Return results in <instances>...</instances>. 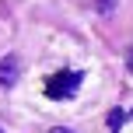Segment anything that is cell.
Segmentation results:
<instances>
[{
	"label": "cell",
	"instance_id": "obj_1",
	"mask_svg": "<svg viewBox=\"0 0 133 133\" xmlns=\"http://www.w3.org/2000/svg\"><path fill=\"white\" fill-rule=\"evenodd\" d=\"M81 81H84V74H81V70H60V74H53V77L46 81V95H49L53 102L74 98L77 88H81Z\"/></svg>",
	"mask_w": 133,
	"mask_h": 133
},
{
	"label": "cell",
	"instance_id": "obj_2",
	"mask_svg": "<svg viewBox=\"0 0 133 133\" xmlns=\"http://www.w3.org/2000/svg\"><path fill=\"white\" fill-rule=\"evenodd\" d=\"M21 77V60L18 56H0V88H14Z\"/></svg>",
	"mask_w": 133,
	"mask_h": 133
},
{
	"label": "cell",
	"instance_id": "obj_3",
	"mask_svg": "<svg viewBox=\"0 0 133 133\" xmlns=\"http://www.w3.org/2000/svg\"><path fill=\"white\" fill-rule=\"evenodd\" d=\"M95 11H98V14H105V18H109V14L116 11V0H95Z\"/></svg>",
	"mask_w": 133,
	"mask_h": 133
},
{
	"label": "cell",
	"instance_id": "obj_4",
	"mask_svg": "<svg viewBox=\"0 0 133 133\" xmlns=\"http://www.w3.org/2000/svg\"><path fill=\"white\" fill-rule=\"evenodd\" d=\"M112 133H133V112L126 116V123H123V126H119V130H112Z\"/></svg>",
	"mask_w": 133,
	"mask_h": 133
},
{
	"label": "cell",
	"instance_id": "obj_5",
	"mask_svg": "<svg viewBox=\"0 0 133 133\" xmlns=\"http://www.w3.org/2000/svg\"><path fill=\"white\" fill-rule=\"evenodd\" d=\"M126 70L133 74V49H130V53H126Z\"/></svg>",
	"mask_w": 133,
	"mask_h": 133
},
{
	"label": "cell",
	"instance_id": "obj_6",
	"mask_svg": "<svg viewBox=\"0 0 133 133\" xmlns=\"http://www.w3.org/2000/svg\"><path fill=\"white\" fill-rule=\"evenodd\" d=\"M49 133H74V130H66V126H53Z\"/></svg>",
	"mask_w": 133,
	"mask_h": 133
},
{
	"label": "cell",
	"instance_id": "obj_7",
	"mask_svg": "<svg viewBox=\"0 0 133 133\" xmlns=\"http://www.w3.org/2000/svg\"><path fill=\"white\" fill-rule=\"evenodd\" d=\"M0 133H7V130H4V126H0Z\"/></svg>",
	"mask_w": 133,
	"mask_h": 133
}]
</instances>
